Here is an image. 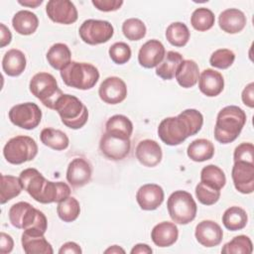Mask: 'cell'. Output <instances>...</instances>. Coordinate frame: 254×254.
<instances>
[{
    "instance_id": "1",
    "label": "cell",
    "mask_w": 254,
    "mask_h": 254,
    "mask_svg": "<svg viewBox=\"0 0 254 254\" xmlns=\"http://www.w3.org/2000/svg\"><path fill=\"white\" fill-rule=\"evenodd\" d=\"M203 124L202 114L193 108L182 111L178 116L163 119L158 127L160 139L169 146H177L187 138L197 134Z\"/></svg>"
},
{
    "instance_id": "2",
    "label": "cell",
    "mask_w": 254,
    "mask_h": 254,
    "mask_svg": "<svg viewBox=\"0 0 254 254\" xmlns=\"http://www.w3.org/2000/svg\"><path fill=\"white\" fill-rule=\"evenodd\" d=\"M246 113L236 105L223 107L216 116L214 138L221 144H229L240 135L245 123Z\"/></svg>"
},
{
    "instance_id": "3",
    "label": "cell",
    "mask_w": 254,
    "mask_h": 254,
    "mask_svg": "<svg viewBox=\"0 0 254 254\" xmlns=\"http://www.w3.org/2000/svg\"><path fill=\"white\" fill-rule=\"evenodd\" d=\"M11 224L24 230H34L46 233L48 228V220L44 212L35 208L27 201H19L14 203L8 212Z\"/></svg>"
},
{
    "instance_id": "4",
    "label": "cell",
    "mask_w": 254,
    "mask_h": 254,
    "mask_svg": "<svg viewBox=\"0 0 254 254\" xmlns=\"http://www.w3.org/2000/svg\"><path fill=\"white\" fill-rule=\"evenodd\" d=\"M61 77L65 85L80 90L91 89L99 79L96 66L88 63L71 61L61 70Z\"/></svg>"
},
{
    "instance_id": "5",
    "label": "cell",
    "mask_w": 254,
    "mask_h": 254,
    "mask_svg": "<svg viewBox=\"0 0 254 254\" xmlns=\"http://www.w3.org/2000/svg\"><path fill=\"white\" fill-rule=\"evenodd\" d=\"M54 109L60 115L64 125L70 129H80L88 120L86 106L74 95H61L56 101Z\"/></svg>"
},
{
    "instance_id": "6",
    "label": "cell",
    "mask_w": 254,
    "mask_h": 254,
    "mask_svg": "<svg viewBox=\"0 0 254 254\" xmlns=\"http://www.w3.org/2000/svg\"><path fill=\"white\" fill-rule=\"evenodd\" d=\"M167 208L172 220L178 224L191 222L195 218L197 211V206L192 195L181 190L170 194L167 200Z\"/></svg>"
},
{
    "instance_id": "7",
    "label": "cell",
    "mask_w": 254,
    "mask_h": 254,
    "mask_svg": "<svg viewBox=\"0 0 254 254\" xmlns=\"http://www.w3.org/2000/svg\"><path fill=\"white\" fill-rule=\"evenodd\" d=\"M29 88L31 93L50 109H54L56 101L64 94L55 76L45 71L38 72L31 78Z\"/></svg>"
},
{
    "instance_id": "8",
    "label": "cell",
    "mask_w": 254,
    "mask_h": 254,
    "mask_svg": "<svg viewBox=\"0 0 254 254\" xmlns=\"http://www.w3.org/2000/svg\"><path fill=\"white\" fill-rule=\"evenodd\" d=\"M38 154L36 141L25 135L11 138L3 148V156L12 165H21L32 161Z\"/></svg>"
},
{
    "instance_id": "9",
    "label": "cell",
    "mask_w": 254,
    "mask_h": 254,
    "mask_svg": "<svg viewBox=\"0 0 254 254\" xmlns=\"http://www.w3.org/2000/svg\"><path fill=\"white\" fill-rule=\"evenodd\" d=\"M80 39L87 45H100L108 42L114 34L113 26L105 20H85L78 29Z\"/></svg>"
},
{
    "instance_id": "10",
    "label": "cell",
    "mask_w": 254,
    "mask_h": 254,
    "mask_svg": "<svg viewBox=\"0 0 254 254\" xmlns=\"http://www.w3.org/2000/svg\"><path fill=\"white\" fill-rule=\"evenodd\" d=\"M8 116L10 121L17 127L32 130L41 123L42 110L34 102H25L11 107Z\"/></svg>"
},
{
    "instance_id": "11",
    "label": "cell",
    "mask_w": 254,
    "mask_h": 254,
    "mask_svg": "<svg viewBox=\"0 0 254 254\" xmlns=\"http://www.w3.org/2000/svg\"><path fill=\"white\" fill-rule=\"evenodd\" d=\"M99 149L107 159L120 161L129 155L131 141L128 137L105 131L100 138Z\"/></svg>"
},
{
    "instance_id": "12",
    "label": "cell",
    "mask_w": 254,
    "mask_h": 254,
    "mask_svg": "<svg viewBox=\"0 0 254 254\" xmlns=\"http://www.w3.org/2000/svg\"><path fill=\"white\" fill-rule=\"evenodd\" d=\"M48 17L55 23L70 25L76 22L78 13L76 7L68 0H50L46 5Z\"/></svg>"
},
{
    "instance_id": "13",
    "label": "cell",
    "mask_w": 254,
    "mask_h": 254,
    "mask_svg": "<svg viewBox=\"0 0 254 254\" xmlns=\"http://www.w3.org/2000/svg\"><path fill=\"white\" fill-rule=\"evenodd\" d=\"M98 95L107 104H118L127 96V86L118 76H108L99 85Z\"/></svg>"
},
{
    "instance_id": "14",
    "label": "cell",
    "mask_w": 254,
    "mask_h": 254,
    "mask_svg": "<svg viewBox=\"0 0 254 254\" xmlns=\"http://www.w3.org/2000/svg\"><path fill=\"white\" fill-rule=\"evenodd\" d=\"M231 178L236 190L243 194L252 193L254 190V163L234 162Z\"/></svg>"
},
{
    "instance_id": "15",
    "label": "cell",
    "mask_w": 254,
    "mask_h": 254,
    "mask_svg": "<svg viewBox=\"0 0 254 254\" xmlns=\"http://www.w3.org/2000/svg\"><path fill=\"white\" fill-rule=\"evenodd\" d=\"M19 178L24 190H26L36 201L41 202L48 180L34 168L25 169L20 173Z\"/></svg>"
},
{
    "instance_id": "16",
    "label": "cell",
    "mask_w": 254,
    "mask_h": 254,
    "mask_svg": "<svg viewBox=\"0 0 254 254\" xmlns=\"http://www.w3.org/2000/svg\"><path fill=\"white\" fill-rule=\"evenodd\" d=\"M194 236L200 245L206 248H211L221 243L223 231L220 225L215 221L202 220L195 226Z\"/></svg>"
},
{
    "instance_id": "17",
    "label": "cell",
    "mask_w": 254,
    "mask_h": 254,
    "mask_svg": "<svg viewBox=\"0 0 254 254\" xmlns=\"http://www.w3.org/2000/svg\"><path fill=\"white\" fill-rule=\"evenodd\" d=\"M92 168L84 158H74L67 166L66 181L72 188H81L91 180Z\"/></svg>"
},
{
    "instance_id": "18",
    "label": "cell",
    "mask_w": 254,
    "mask_h": 254,
    "mask_svg": "<svg viewBox=\"0 0 254 254\" xmlns=\"http://www.w3.org/2000/svg\"><path fill=\"white\" fill-rule=\"evenodd\" d=\"M164 197V190L157 184L143 185L136 193V200L143 210L157 209L163 203Z\"/></svg>"
},
{
    "instance_id": "19",
    "label": "cell",
    "mask_w": 254,
    "mask_h": 254,
    "mask_svg": "<svg viewBox=\"0 0 254 254\" xmlns=\"http://www.w3.org/2000/svg\"><path fill=\"white\" fill-rule=\"evenodd\" d=\"M165 55V47L159 40H149L140 48L138 62L145 68H153L163 61Z\"/></svg>"
},
{
    "instance_id": "20",
    "label": "cell",
    "mask_w": 254,
    "mask_h": 254,
    "mask_svg": "<svg viewBox=\"0 0 254 254\" xmlns=\"http://www.w3.org/2000/svg\"><path fill=\"white\" fill-rule=\"evenodd\" d=\"M135 155L140 164L148 168L156 167L163 158L161 146L157 141L151 139L140 141L136 147Z\"/></svg>"
},
{
    "instance_id": "21",
    "label": "cell",
    "mask_w": 254,
    "mask_h": 254,
    "mask_svg": "<svg viewBox=\"0 0 254 254\" xmlns=\"http://www.w3.org/2000/svg\"><path fill=\"white\" fill-rule=\"evenodd\" d=\"M23 250L26 254H53L52 245L41 232L24 230L21 238Z\"/></svg>"
},
{
    "instance_id": "22",
    "label": "cell",
    "mask_w": 254,
    "mask_h": 254,
    "mask_svg": "<svg viewBox=\"0 0 254 254\" xmlns=\"http://www.w3.org/2000/svg\"><path fill=\"white\" fill-rule=\"evenodd\" d=\"M198 88L207 97L219 95L224 88V78L222 74L212 68L204 69L198 78Z\"/></svg>"
},
{
    "instance_id": "23",
    "label": "cell",
    "mask_w": 254,
    "mask_h": 254,
    "mask_svg": "<svg viewBox=\"0 0 254 254\" xmlns=\"http://www.w3.org/2000/svg\"><path fill=\"white\" fill-rule=\"evenodd\" d=\"M247 24L245 14L236 8H229L222 11L218 16L220 29L227 34H237L241 32Z\"/></svg>"
},
{
    "instance_id": "24",
    "label": "cell",
    "mask_w": 254,
    "mask_h": 254,
    "mask_svg": "<svg viewBox=\"0 0 254 254\" xmlns=\"http://www.w3.org/2000/svg\"><path fill=\"white\" fill-rule=\"evenodd\" d=\"M179 237V229L174 222L162 221L156 224L151 231V238L159 247H169L176 243Z\"/></svg>"
},
{
    "instance_id": "25",
    "label": "cell",
    "mask_w": 254,
    "mask_h": 254,
    "mask_svg": "<svg viewBox=\"0 0 254 254\" xmlns=\"http://www.w3.org/2000/svg\"><path fill=\"white\" fill-rule=\"evenodd\" d=\"M26 65L27 61L24 53L17 49L9 50L2 59V68L8 76H19L25 70Z\"/></svg>"
},
{
    "instance_id": "26",
    "label": "cell",
    "mask_w": 254,
    "mask_h": 254,
    "mask_svg": "<svg viewBox=\"0 0 254 254\" xmlns=\"http://www.w3.org/2000/svg\"><path fill=\"white\" fill-rule=\"evenodd\" d=\"M175 77L178 83L184 88L194 86L199 78V68L197 64L192 60H184L179 65Z\"/></svg>"
},
{
    "instance_id": "27",
    "label": "cell",
    "mask_w": 254,
    "mask_h": 254,
    "mask_svg": "<svg viewBox=\"0 0 254 254\" xmlns=\"http://www.w3.org/2000/svg\"><path fill=\"white\" fill-rule=\"evenodd\" d=\"M12 26L18 34L29 36L37 31L39 19L35 13L29 10H21L13 16Z\"/></svg>"
},
{
    "instance_id": "28",
    "label": "cell",
    "mask_w": 254,
    "mask_h": 254,
    "mask_svg": "<svg viewBox=\"0 0 254 254\" xmlns=\"http://www.w3.org/2000/svg\"><path fill=\"white\" fill-rule=\"evenodd\" d=\"M46 58L52 67L62 70L71 62V52L67 45L56 43L49 49Z\"/></svg>"
},
{
    "instance_id": "29",
    "label": "cell",
    "mask_w": 254,
    "mask_h": 254,
    "mask_svg": "<svg viewBox=\"0 0 254 254\" xmlns=\"http://www.w3.org/2000/svg\"><path fill=\"white\" fill-rule=\"evenodd\" d=\"M183 61V56L180 53L175 51L167 52L163 61L156 66V74L165 80L174 78L176 71Z\"/></svg>"
},
{
    "instance_id": "30",
    "label": "cell",
    "mask_w": 254,
    "mask_h": 254,
    "mask_svg": "<svg viewBox=\"0 0 254 254\" xmlns=\"http://www.w3.org/2000/svg\"><path fill=\"white\" fill-rule=\"evenodd\" d=\"M188 157L193 162H204L210 160L214 155V145L207 139L193 140L187 149Z\"/></svg>"
},
{
    "instance_id": "31",
    "label": "cell",
    "mask_w": 254,
    "mask_h": 254,
    "mask_svg": "<svg viewBox=\"0 0 254 254\" xmlns=\"http://www.w3.org/2000/svg\"><path fill=\"white\" fill-rule=\"evenodd\" d=\"M248 222L246 211L239 206H230L222 214V223L230 231L243 229Z\"/></svg>"
},
{
    "instance_id": "32",
    "label": "cell",
    "mask_w": 254,
    "mask_h": 254,
    "mask_svg": "<svg viewBox=\"0 0 254 254\" xmlns=\"http://www.w3.org/2000/svg\"><path fill=\"white\" fill-rule=\"evenodd\" d=\"M41 142L56 151L65 150L69 145V139L66 134L59 129L45 128L40 134Z\"/></svg>"
},
{
    "instance_id": "33",
    "label": "cell",
    "mask_w": 254,
    "mask_h": 254,
    "mask_svg": "<svg viewBox=\"0 0 254 254\" xmlns=\"http://www.w3.org/2000/svg\"><path fill=\"white\" fill-rule=\"evenodd\" d=\"M166 39L174 47H184L188 44L190 33L185 23L174 22L167 27Z\"/></svg>"
},
{
    "instance_id": "34",
    "label": "cell",
    "mask_w": 254,
    "mask_h": 254,
    "mask_svg": "<svg viewBox=\"0 0 254 254\" xmlns=\"http://www.w3.org/2000/svg\"><path fill=\"white\" fill-rule=\"evenodd\" d=\"M1 190H0V202L4 204L12 198L18 196L24 190L20 178L14 176L1 175Z\"/></svg>"
},
{
    "instance_id": "35",
    "label": "cell",
    "mask_w": 254,
    "mask_h": 254,
    "mask_svg": "<svg viewBox=\"0 0 254 254\" xmlns=\"http://www.w3.org/2000/svg\"><path fill=\"white\" fill-rule=\"evenodd\" d=\"M200 182L220 190L226 184L224 172L215 165H207L200 172Z\"/></svg>"
},
{
    "instance_id": "36",
    "label": "cell",
    "mask_w": 254,
    "mask_h": 254,
    "mask_svg": "<svg viewBox=\"0 0 254 254\" xmlns=\"http://www.w3.org/2000/svg\"><path fill=\"white\" fill-rule=\"evenodd\" d=\"M105 131L130 138L133 133V124L127 116L116 114L107 120L105 124Z\"/></svg>"
},
{
    "instance_id": "37",
    "label": "cell",
    "mask_w": 254,
    "mask_h": 254,
    "mask_svg": "<svg viewBox=\"0 0 254 254\" xmlns=\"http://www.w3.org/2000/svg\"><path fill=\"white\" fill-rule=\"evenodd\" d=\"M215 17L208 8L200 7L195 9L190 16V24L192 28L198 32H205L214 25Z\"/></svg>"
},
{
    "instance_id": "38",
    "label": "cell",
    "mask_w": 254,
    "mask_h": 254,
    "mask_svg": "<svg viewBox=\"0 0 254 254\" xmlns=\"http://www.w3.org/2000/svg\"><path fill=\"white\" fill-rule=\"evenodd\" d=\"M57 213L64 222L74 221L80 213L78 200L73 196H68L67 198L58 202Z\"/></svg>"
},
{
    "instance_id": "39",
    "label": "cell",
    "mask_w": 254,
    "mask_h": 254,
    "mask_svg": "<svg viewBox=\"0 0 254 254\" xmlns=\"http://www.w3.org/2000/svg\"><path fill=\"white\" fill-rule=\"evenodd\" d=\"M253 244L251 239L246 235H238L225 243L221 249L223 254H251Z\"/></svg>"
},
{
    "instance_id": "40",
    "label": "cell",
    "mask_w": 254,
    "mask_h": 254,
    "mask_svg": "<svg viewBox=\"0 0 254 254\" xmlns=\"http://www.w3.org/2000/svg\"><path fill=\"white\" fill-rule=\"evenodd\" d=\"M122 32L130 41H139L146 36L147 28L143 21L138 18H129L122 24Z\"/></svg>"
},
{
    "instance_id": "41",
    "label": "cell",
    "mask_w": 254,
    "mask_h": 254,
    "mask_svg": "<svg viewBox=\"0 0 254 254\" xmlns=\"http://www.w3.org/2000/svg\"><path fill=\"white\" fill-rule=\"evenodd\" d=\"M235 61V54L229 49H218L214 51L210 58L209 64L216 68L226 69L230 67Z\"/></svg>"
},
{
    "instance_id": "42",
    "label": "cell",
    "mask_w": 254,
    "mask_h": 254,
    "mask_svg": "<svg viewBox=\"0 0 254 254\" xmlns=\"http://www.w3.org/2000/svg\"><path fill=\"white\" fill-rule=\"evenodd\" d=\"M194 191L198 201L204 205H212L216 203L220 197V190L211 188L202 182H199L196 185Z\"/></svg>"
},
{
    "instance_id": "43",
    "label": "cell",
    "mask_w": 254,
    "mask_h": 254,
    "mask_svg": "<svg viewBox=\"0 0 254 254\" xmlns=\"http://www.w3.org/2000/svg\"><path fill=\"white\" fill-rule=\"evenodd\" d=\"M111 61L117 64H124L131 59V49L129 45L123 42L114 43L108 50Z\"/></svg>"
},
{
    "instance_id": "44",
    "label": "cell",
    "mask_w": 254,
    "mask_h": 254,
    "mask_svg": "<svg viewBox=\"0 0 254 254\" xmlns=\"http://www.w3.org/2000/svg\"><path fill=\"white\" fill-rule=\"evenodd\" d=\"M234 162L254 163V146L252 143H241L234 149Z\"/></svg>"
},
{
    "instance_id": "45",
    "label": "cell",
    "mask_w": 254,
    "mask_h": 254,
    "mask_svg": "<svg viewBox=\"0 0 254 254\" xmlns=\"http://www.w3.org/2000/svg\"><path fill=\"white\" fill-rule=\"evenodd\" d=\"M91 3L97 10L102 12L116 11L123 5L122 0H92Z\"/></svg>"
},
{
    "instance_id": "46",
    "label": "cell",
    "mask_w": 254,
    "mask_h": 254,
    "mask_svg": "<svg viewBox=\"0 0 254 254\" xmlns=\"http://www.w3.org/2000/svg\"><path fill=\"white\" fill-rule=\"evenodd\" d=\"M241 99L246 106L250 108L254 107V83L253 82L248 83L244 87L241 93Z\"/></svg>"
},
{
    "instance_id": "47",
    "label": "cell",
    "mask_w": 254,
    "mask_h": 254,
    "mask_svg": "<svg viewBox=\"0 0 254 254\" xmlns=\"http://www.w3.org/2000/svg\"><path fill=\"white\" fill-rule=\"evenodd\" d=\"M13 247H14L13 238L9 234L2 231L0 234V253L8 254L13 250Z\"/></svg>"
},
{
    "instance_id": "48",
    "label": "cell",
    "mask_w": 254,
    "mask_h": 254,
    "mask_svg": "<svg viewBox=\"0 0 254 254\" xmlns=\"http://www.w3.org/2000/svg\"><path fill=\"white\" fill-rule=\"evenodd\" d=\"M82 250L80 246L73 241L65 242L64 244L62 245V247L59 250L60 254H80Z\"/></svg>"
},
{
    "instance_id": "49",
    "label": "cell",
    "mask_w": 254,
    "mask_h": 254,
    "mask_svg": "<svg viewBox=\"0 0 254 254\" xmlns=\"http://www.w3.org/2000/svg\"><path fill=\"white\" fill-rule=\"evenodd\" d=\"M12 34L10 30L4 25L0 24V47L4 48L11 43Z\"/></svg>"
},
{
    "instance_id": "50",
    "label": "cell",
    "mask_w": 254,
    "mask_h": 254,
    "mask_svg": "<svg viewBox=\"0 0 254 254\" xmlns=\"http://www.w3.org/2000/svg\"><path fill=\"white\" fill-rule=\"evenodd\" d=\"M153 252L152 248L145 243L136 244L130 251L131 254H151Z\"/></svg>"
},
{
    "instance_id": "51",
    "label": "cell",
    "mask_w": 254,
    "mask_h": 254,
    "mask_svg": "<svg viewBox=\"0 0 254 254\" xmlns=\"http://www.w3.org/2000/svg\"><path fill=\"white\" fill-rule=\"evenodd\" d=\"M18 3L22 6H26L29 8H37L43 3V0H25V1H18Z\"/></svg>"
},
{
    "instance_id": "52",
    "label": "cell",
    "mask_w": 254,
    "mask_h": 254,
    "mask_svg": "<svg viewBox=\"0 0 254 254\" xmlns=\"http://www.w3.org/2000/svg\"><path fill=\"white\" fill-rule=\"evenodd\" d=\"M104 253H110V254H118V253H125V250L123 248H121L118 245H112L110 247H108L107 249L104 250Z\"/></svg>"
}]
</instances>
